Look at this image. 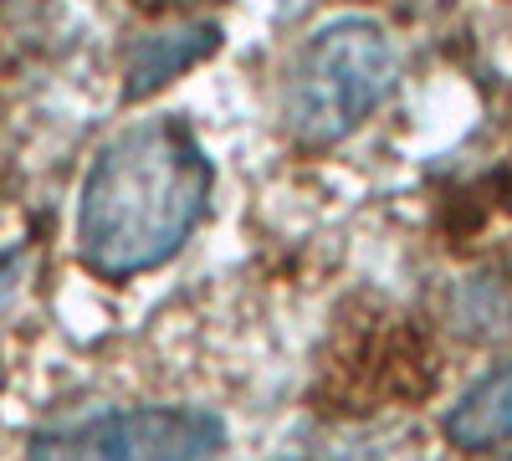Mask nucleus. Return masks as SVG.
<instances>
[{
	"label": "nucleus",
	"instance_id": "nucleus-2",
	"mask_svg": "<svg viewBox=\"0 0 512 461\" xmlns=\"http://www.w3.org/2000/svg\"><path fill=\"white\" fill-rule=\"evenodd\" d=\"M400 57L379 21L338 16L297 47L282 88V118L297 144L323 149L349 139L359 123L395 93Z\"/></svg>",
	"mask_w": 512,
	"mask_h": 461
},
{
	"label": "nucleus",
	"instance_id": "nucleus-3",
	"mask_svg": "<svg viewBox=\"0 0 512 461\" xmlns=\"http://www.w3.org/2000/svg\"><path fill=\"white\" fill-rule=\"evenodd\" d=\"M226 446V421L200 405H128L36 431L31 461H205Z\"/></svg>",
	"mask_w": 512,
	"mask_h": 461
},
{
	"label": "nucleus",
	"instance_id": "nucleus-1",
	"mask_svg": "<svg viewBox=\"0 0 512 461\" xmlns=\"http://www.w3.org/2000/svg\"><path fill=\"white\" fill-rule=\"evenodd\" d=\"M210 159L180 113L139 118L113 134L77 200V257L88 272L123 282L164 267L190 241L210 200Z\"/></svg>",
	"mask_w": 512,
	"mask_h": 461
},
{
	"label": "nucleus",
	"instance_id": "nucleus-4",
	"mask_svg": "<svg viewBox=\"0 0 512 461\" xmlns=\"http://www.w3.org/2000/svg\"><path fill=\"white\" fill-rule=\"evenodd\" d=\"M446 441L477 456H512V364H497L492 374L446 410Z\"/></svg>",
	"mask_w": 512,
	"mask_h": 461
},
{
	"label": "nucleus",
	"instance_id": "nucleus-5",
	"mask_svg": "<svg viewBox=\"0 0 512 461\" xmlns=\"http://www.w3.org/2000/svg\"><path fill=\"white\" fill-rule=\"evenodd\" d=\"M210 47H216V26H195V31H175V36H149L144 47L134 52V62H128V93L144 98L149 88L169 82L180 67L200 62Z\"/></svg>",
	"mask_w": 512,
	"mask_h": 461
}]
</instances>
